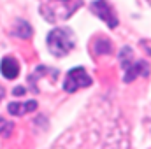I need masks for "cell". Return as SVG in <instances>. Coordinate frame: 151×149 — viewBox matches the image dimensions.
Returning <instances> with one entry per match:
<instances>
[{
  "label": "cell",
  "instance_id": "6da1fadb",
  "mask_svg": "<svg viewBox=\"0 0 151 149\" xmlns=\"http://www.w3.org/2000/svg\"><path fill=\"white\" fill-rule=\"evenodd\" d=\"M47 49L51 51V54L55 56H65L69 54L76 46L74 34L69 28H55L47 34Z\"/></svg>",
  "mask_w": 151,
  "mask_h": 149
},
{
  "label": "cell",
  "instance_id": "7a4b0ae2",
  "mask_svg": "<svg viewBox=\"0 0 151 149\" xmlns=\"http://www.w3.org/2000/svg\"><path fill=\"white\" fill-rule=\"evenodd\" d=\"M121 67L125 69V81L130 82L137 75H146L148 74V63L142 60H134V53L130 47H123L119 54Z\"/></svg>",
  "mask_w": 151,
  "mask_h": 149
},
{
  "label": "cell",
  "instance_id": "3957f363",
  "mask_svg": "<svg viewBox=\"0 0 151 149\" xmlns=\"http://www.w3.org/2000/svg\"><path fill=\"white\" fill-rule=\"evenodd\" d=\"M91 84V77L86 74V70L83 67H76L70 69L67 75H65V81H63V90L67 93H74L81 88H86Z\"/></svg>",
  "mask_w": 151,
  "mask_h": 149
},
{
  "label": "cell",
  "instance_id": "277c9868",
  "mask_svg": "<svg viewBox=\"0 0 151 149\" xmlns=\"http://www.w3.org/2000/svg\"><path fill=\"white\" fill-rule=\"evenodd\" d=\"M90 9H91V12L95 16H99L102 21H106L109 28H116L118 27V18L114 14L113 7L106 0H95V2H91L90 4Z\"/></svg>",
  "mask_w": 151,
  "mask_h": 149
},
{
  "label": "cell",
  "instance_id": "5b68a950",
  "mask_svg": "<svg viewBox=\"0 0 151 149\" xmlns=\"http://www.w3.org/2000/svg\"><path fill=\"white\" fill-rule=\"evenodd\" d=\"M0 72L5 79H16L19 74V65L12 56H5L0 62Z\"/></svg>",
  "mask_w": 151,
  "mask_h": 149
},
{
  "label": "cell",
  "instance_id": "8992f818",
  "mask_svg": "<svg viewBox=\"0 0 151 149\" xmlns=\"http://www.w3.org/2000/svg\"><path fill=\"white\" fill-rule=\"evenodd\" d=\"M37 109V102L35 100H28V102H11L7 105V111L12 116H23L27 112H32Z\"/></svg>",
  "mask_w": 151,
  "mask_h": 149
},
{
  "label": "cell",
  "instance_id": "52a82bcc",
  "mask_svg": "<svg viewBox=\"0 0 151 149\" xmlns=\"http://www.w3.org/2000/svg\"><path fill=\"white\" fill-rule=\"evenodd\" d=\"M14 34L18 35V37L21 39H28L32 35V27L27 23V21H23V19H19L18 23H16V28H14Z\"/></svg>",
  "mask_w": 151,
  "mask_h": 149
},
{
  "label": "cell",
  "instance_id": "ba28073f",
  "mask_svg": "<svg viewBox=\"0 0 151 149\" xmlns=\"http://www.w3.org/2000/svg\"><path fill=\"white\" fill-rule=\"evenodd\" d=\"M95 53L97 54H107V53H111V42L107 40V39H99L97 42H95Z\"/></svg>",
  "mask_w": 151,
  "mask_h": 149
},
{
  "label": "cell",
  "instance_id": "9c48e42d",
  "mask_svg": "<svg viewBox=\"0 0 151 149\" xmlns=\"http://www.w3.org/2000/svg\"><path fill=\"white\" fill-rule=\"evenodd\" d=\"M5 130H11V123L0 119V132H5Z\"/></svg>",
  "mask_w": 151,
  "mask_h": 149
},
{
  "label": "cell",
  "instance_id": "30bf717a",
  "mask_svg": "<svg viewBox=\"0 0 151 149\" xmlns=\"http://www.w3.org/2000/svg\"><path fill=\"white\" fill-rule=\"evenodd\" d=\"M23 93H25V90H23V88H19V86L14 90V95H23Z\"/></svg>",
  "mask_w": 151,
  "mask_h": 149
},
{
  "label": "cell",
  "instance_id": "8fae6325",
  "mask_svg": "<svg viewBox=\"0 0 151 149\" xmlns=\"http://www.w3.org/2000/svg\"><path fill=\"white\" fill-rule=\"evenodd\" d=\"M4 95H5V91H4V88H2V86H0V100H2V98H4Z\"/></svg>",
  "mask_w": 151,
  "mask_h": 149
}]
</instances>
